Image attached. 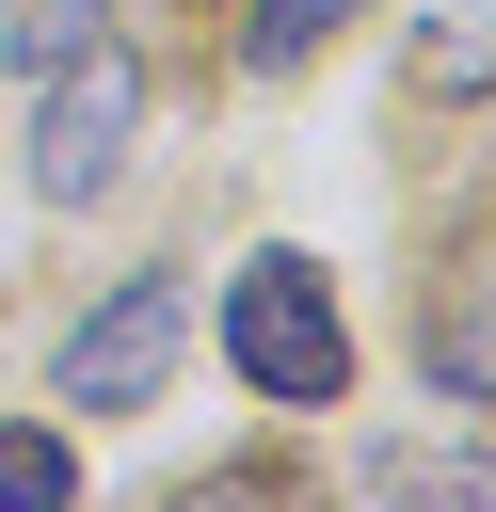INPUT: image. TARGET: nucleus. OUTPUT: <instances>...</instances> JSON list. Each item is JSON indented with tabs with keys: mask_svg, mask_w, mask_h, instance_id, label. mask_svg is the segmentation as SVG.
I'll use <instances>...</instances> for the list:
<instances>
[{
	"mask_svg": "<svg viewBox=\"0 0 496 512\" xmlns=\"http://www.w3.org/2000/svg\"><path fill=\"white\" fill-rule=\"evenodd\" d=\"M368 496H496V448H368Z\"/></svg>",
	"mask_w": 496,
	"mask_h": 512,
	"instance_id": "nucleus-6",
	"label": "nucleus"
},
{
	"mask_svg": "<svg viewBox=\"0 0 496 512\" xmlns=\"http://www.w3.org/2000/svg\"><path fill=\"white\" fill-rule=\"evenodd\" d=\"M416 352H432V384H448V400H496V224L448 256V288H432V336H416Z\"/></svg>",
	"mask_w": 496,
	"mask_h": 512,
	"instance_id": "nucleus-4",
	"label": "nucleus"
},
{
	"mask_svg": "<svg viewBox=\"0 0 496 512\" xmlns=\"http://www.w3.org/2000/svg\"><path fill=\"white\" fill-rule=\"evenodd\" d=\"M336 16H352V0H256V16H240V48H256V64H304Z\"/></svg>",
	"mask_w": 496,
	"mask_h": 512,
	"instance_id": "nucleus-8",
	"label": "nucleus"
},
{
	"mask_svg": "<svg viewBox=\"0 0 496 512\" xmlns=\"http://www.w3.org/2000/svg\"><path fill=\"white\" fill-rule=\"evenodd\" d=\"M128 128H144V64H128L112 32H80V48L48 64V128H32V192H48V208L112 192V176H128Z\"/></svg>",
	"mask_w": 496,
	"mask_h": 512,
	"instance_id": "nucleus-2",
	"label": "nucleus"
},
{
	"mask_svg": "<svg viewBox=\"0 0 496 512\" xmlns=\"http://www.w3.org/2000/svg\"><path fill=\"white\" fill-rule=\"evenodd\" d=\"M224 352H240L256 400H352V320H336V288H320L304 256H240Z\"/></svg>",
	"mask_w": 496,
	"mask_h": 512,
	"instance_id": "nucleus-1",
	"label": "nucleus"
},
{
	"mask_svg": "<svg viewBox=\"0 0 496 512\" xmlns=\"http://www.w3.org/2000/svg\"><path fill=\"white\" fill-rule=\"evenodd\" d=\"M80 32H96V0H32V16H16V64H64Z\"/></svg>",
	"mask_w": 496,
	"mask_h": 512,
	"instance_id": "nucleus-9",
	"label": "nucleus"
},
{
	"mask_svg": "<svg viewBox=\"0 0 496 512\" xmlns=\"http://www.w3.org/2000/svg\"><path fill=\"white\" fill-rule=\"evenodd\" d=\"M176 336H192V288H176V272H128V288H112V304L64 336V400H80V416H128V400H160Z\"/></svg>",
	"mask_w": 496,
	"mask_h": 512,
	"instance_id": "nucleus-3",
	"label": "nucleus"
},
{
	"mask_svg": "<svg viewBox=\"0 0 496 512\" xmlns=\"http://www.w3.org/2000/svg\"><path fill=\"white\" fill-rule=\"evenodd\" d=\"M400 80H416V96H480V80H496V0H448V16L416 32Z\"/></svg>",
	"mask_w": 496,
	"mask_h": 512,
	"instance_id": "nucleus-5",
	"label": "nucleus"
},
{
	"mask_svg": "<svg viewBox=\"0 0 496 512\" xmlns=\"http://www.w3.org/2000/svg\"><path fill=\"white\" fill-rule=\"evenodd\" d=\"M48 496H80V448L64 432H0V512H48Z\"/></svg>",
	"mask_w": 496,
	"mask_h": 512,
	"instance_id": "nucleus-7",
	"label": "nucleus"
}]
</instances>
